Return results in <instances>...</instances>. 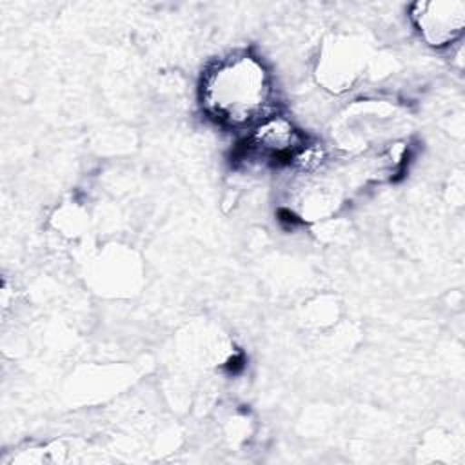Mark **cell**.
<instances>
[{
	"label": "cell",
	"mask_w": 465,
	"mask_h": 465,
	"mask_svg": "<svg viewBox=\"0 0 465 465\" xmlns=\"http://www.w3.org/2000/svg\"><path fill=\"white\" fill-rule=\"evenodd\" d=\"M272 94L267 69L251 54H232L220 60L202 82L205 111L229 127H252L271 116Z\"/></svg>",
	"instance_id": "cell-1"
},
{
	"label": "cell",
	"mask_w": 465,
	"mask_h": 465,
	"mask_svg": "<svg viewBox=\"0 0 465 465\" xmlns=\"http://www.w3.org/2000/svg\"><path fill=\"white\" fill-rule=\"evenodd\" d=\"M245 145L258 158L282 162L298 158L303 149V136L287 118L271 114L251 127Z\"/></svg>",
	"instance_id": "cell-3"
},
{
	"label": "cell",
	"mask_w": 465,
	"mask_h": 465,
	"mask_svg": "<svg viewBox=\"0 0 465 465\" xmlns=\"http://www.w3.org/2000/svg\"><path fill=\"white\" fill-rule=\"evenodd\" d=\"M412 22L420 36L432 47H445L460 38L465 27V4L418 2L412 7Z\"/></svg>",
	"instance_id": "cell-2"
}]
</instances>
